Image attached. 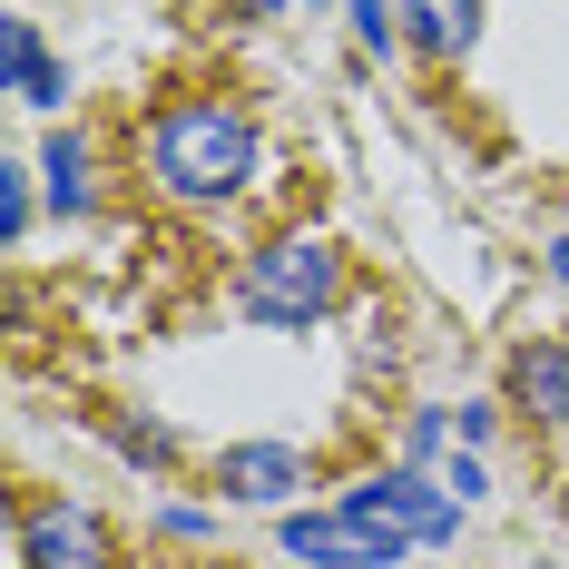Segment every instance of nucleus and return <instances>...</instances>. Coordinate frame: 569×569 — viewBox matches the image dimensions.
<instances>
[{
    "label": "nucleus",
    "mask_w": 569,
    "mask_h": 569,
    "mask_svg": "<svg viewBox=\"0 0 569 569\" xmlns=\"http://www.w3.org/2000/svg\"><path fill=\"white\" fill-rule=\"evenodd\" d=\"M343 511H363L373 530H402V540H452V530H461V501H452V491H432L422 471H383V481L343 491Z\"/></svg>",
    "instance_id": "nucleus-4"
},
{
    "label": "nucleus",
    "mask_w": 569,
    "mask_h": 569,
    "mask_svg": "<svg viewBox=\"0 0 569 569\" xmlns=\"http://www.w3.org/2000/svg\"><path fill=\"white\" fill-rule=\"evenodd\" d=\"M217 481H227V501H266V511H276V501L305 491V461L284 452V442H236V452L217 461Z\"/></svg>",
    "instance_id": "nucleus-6"
},
{
    "label": "nucleus",
    "mask_w": 569,
    "mask_h": 569,
    "mask_svg": "<svg viewBox=\"0 0 569 569\" xmlns=\"http://www.w3.org/2000/svg\"><path fill=\"white\" fill-rule=\"evenodd\" d=\"M353 30H363V50H383V40H393V20H383V0H353Z\"/></svg>",
    "instance_id": "nucleus-12"
},
{
    "label": "nucleus",
    "mask_w": 569,
    "mask_h": 569,
    "mask_svg": "<svg viewBox=\"0 0 569 569\" xmlns=\"http://www.w3.org/2000/svg\"><path fill=\"white\" fill-rule=\"evenodd\" d=\"M284 550L305 569H393L412 540L402 530H373L363 511H295L284 520Z\"/></svg>",
    "instance_id": "nucleus-3"
},
{
    "label": "nucleus",
    "mask_w": 569,
    "mask_h": 569,
    "mask_svg": "<svg viewBox=\"0 0 569 569\" xmlns=\"http://www.w3.org/2000/svg\"><path fill=\"white\" fill-rule=\"evenodd\" d=\"M40 177H50L59 207H89V138H69V128H59L50 148H40Z\"/></svg>",
    "instance_id": "nucleus-10"
},
{
    "label": "nucleus",
    "mask_w": 569,
    "mask_h": 569,
    "mask_svg": "<svg viewBox=\"0 0 569 569\" xmlns=\"http://www.w3.org/2000/svg\"><path fill=\"white\" fill-rule=\"evenodd\" d=\"M402 20H412V40L432 59H461L481 40V0H402Z\"/></svg>",
    "instance_id": "nucleus-9"
},
{
    "label": "nucleus",
    "mask_w": 569,
    "mask_h": 569,
    "mask_svg": "<svg viewBox=\"0 0 569 569\" xmlns=\"http://www.w3.org/2000/svg\"><path fill=\"white\" fill-rule=\"evenodd\" d=\"M0 59H10V99H30V109H59L69 99V79L50 69V50H40L30 20H0Z\"/></svg>",
    "instance_id": "nucleus-8"
},
{
    "label": "nucleus",
    "mask_w": 569,
    "mask_h": 569,
    "mask_svg": "<svg viewBox=\"0 0 569 569\" xmlns=\"http://www.w3.org/2000/svg\"><path fill=\"white\" fill-rule=\"evenodd\" d=\"M550 276H560V284H569V236H560V246H550Z\"/></svg>",
    "instance_id": "nucleus-13"
},
{
    "label": "nucleus",
    "mask_w": 569,
    "mask_h": 569,
    "mask_svg": "<svg viewBox=\"0 0 569 569\" xmlns=\"http://www.w3.org/2000/svg\"><path fill=\"white\" fill-rule=\"evenodd\" d=\"M148 168H158V187H168V197L217 207V197H236V187L256 177V128H246V109H227V99H187V109L158 118Z\"/></svg>",
    "instance_id": "nucleus-1"
},
{
    "label": "nucleus",
    "mask_w": 569,
    "mask_h": 569,
    "mask_svg": "<svg viewBox=\"0 0 569 569\" xmlns=\"http://www.w3.org/2000/svg\"><path fill=\"white\" fill-rule=\"evenodd\" d=\"M236 295H246L256 325H315V315L343 295L335 236H276V246H256L246 276H236Z\"/></svg>",
    "instance_id": "nucleus-2"
},
{
    "label": "nucleus",
    "mask_w": 569,
    "mask_h": 569,
    "mask_svg": "<svg viewBox=\"0 0 569 569\" xmlns=\"http://www.w3.org/2000/svg\"><path fill=\"white\" fill-rule=\"evenodd\" d=\"M20 560L30 569H109V530H99V511L40 501V511L20 520Z\"/></svg>",
    "instance_id": "nucleus-5"
},
{
    "label": "nucleus",
    "mask_w": 569,
    "mask_h": 569,
    "mask_svg": "<svg viewBox=\"0 0 569 569\" xmlns=\"http://www.w3.org/2000/svg\"><path fill=\"white\" fill-rule=\"evenodd\" d=\"M0 236H10V246L30 236V177L20 168H0Z\"/></svg>",
    "instance_id": "nucleus-11"
},
{
    "label": "nucleus",
    "mask_w": 569,
    "mask_h": 569,
    "mask_svg": "<svg viewBox=\"0 0 569 569\" xmlns=\"http://www.w3.org/2000/svg\"><path fill=\"white\" fill-rule=\"evenodd\" d=\"M246 10H276V0H246Z\"/></svg>",
    "instance_id": "nucleus-14"
},
{
    "label": "nucleus",
    "mask_w": 569,
    "mask_h": 569,
    "mask_svg": "<svg viewBox=\"0 0 569 569\" xmlns=\"http://www.w3.org/2000/svg\"><path fill=\"white\" fill-rule=\"evenodd\" d=\"M511 402L530 422H569V343H520L511 353Z\"/></svg>",
    "instance_id": "nucleus-7"
}]
</instances>
